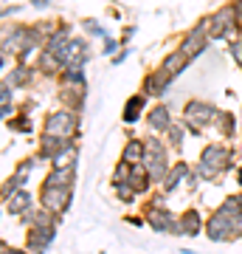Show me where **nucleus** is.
<instances>
[{
    "mask_svg": "<svg viewBox=\"0 0 242 254\" xmlns=\"http://www.w3.org/2000/svg\"><path fill=\"white\" fill-rule=\"evenodd\" d=\"M127 181H130V187H133V190L138 192V195H144V192L149 190L152 178H149V173L144 170V164H135V167H133V173H130V178H127Z\"/></svg>",
    "mask_w": 242,
    "mask_h": 254,
    "instance_id": "obj_25",
    "label": "nucleus"
},
{
    "mask_svg": "<svg viewBox=\"0 0 242 254\" xmlns=\"http://www.w3.org/2000/svg\"><path fill=\"white\" fill-rule=\"evenodd\" d=\"M231 155H234L231 147H225V144H208V147H203L200 161L223 173V170H228V167H231Z\"/></svg>",
    "mask_w": 242,
    "mask_h": 254,
    "instance_id": "obj_8",
    "label": "nucleus"
},
{
    "mask_svg": "<svg viewBox=\"0 0 242 254\" xmlns=\"http://www.w3.org/2000/svg\"><path fill=\"white\" fill-rule=\"evenodd\" d=\"M82 28H85V31H88L90 37H101V40H107V31H104V26H101L99 20L85 17V20H82Z\"/></svg>",
    "mask_w": 242,
    "mask_h": 254,
    "instance_id": "obj_29",
    "label": "nucleus"
},
{
    "mask_svg": "<svg viewBox=\"0 0 242 254\" xmlns=\"http://www.w3.org/2000/svg\"><path fill=\"white\" fill-rule=\"evenodd\" d=\"M203 229L206 226H203V218H200L197 209H186L178 218V235H183V237H194V235H200Z\"/></svg>",
    "mask_w": 242,
    "mask_h": 254,
    "instance_id": "obj_14",
    "label": "nucleus"
},
{
    "mask_svg": "<svg viewBox=\"0 0 242 254\" xmlns=\"http://www.w3.org/2000/svg\"><path fill=\"white\" fill-rule=\"evenodd\" d=\"M113 187H116L118 200H127V203H130V200H133L135 195H138V192H135L133 187H130V181H124V184H113Z\"/></svg>",
    "mask_w": 242,
    "mask_h": 254,
    "instance_id": "obj_32",
    "label": "nucleus"
},
{
    "mask_svg": "<svg viewBox=\"0 0 242 254\" xmlns=\"http://www.w3.org/2000/svg\"><path fill=\"white\" fill-rule=\"evenodd\" d=\"M189 63H192V60H189L186 54H183V51H169V54L163 57L161 60V65H158V68H161V71H166L172 76V79H178L180 73L186 71L189 68Z\"/></svg>",
    "mask_w": 242,
    "mask_h": 254,
    "instance_id": "obj_15",
    "label": "nucleus"
},
{
    "mask_svg": "<svg viewBox=\"0 0 242 254\" xmlns=\"http://www.w3.org/2000/svg\"><path fill=\"white\" fill-rule=\"evenodd\" d=\"M206 235H208V240H214V243H225V240H231L237 232H234L231 220H228L223 212L217 209L214 215L208 218V223H206Z\"/></svg>",
    "mask_w": 242,
    "mask_h": 254,
    "instance_id": "obj_9",
    "label": "nucleus"
},
{
    "mask_svg": "<svg viewBox=\"0 0 242 254\" xmlns=\"http://www.w3.org/2000/svg\"><path fill=\"white\" fill-rule=\"evenodd\" d=\"M73 203V190L68 187H48L43 184V190H40V206L48 209V212H54V215H62L68 212Z\"/></svg>",
    "mask_w": 242,
    "mask_h": 254,
    "instance_id": "obj_5",
    "label": "nucleus"
},
{
    "mask_svg": "<svg viewBox=\"0 0 242 254\" xmlns=\"http://www.w3.org/2000/svg\"><path fill=\"white\" fill-rule=\"evenodd\" d=\"M231 57L242 65V40H231Z\"/></svg>",
    "mask_w": 242,
    "mask_h": 254,
    "instance_id": "obj_34",
    "label": "nucleus"
},
{
    "mask_svg": "<svg viewBox=\"0 0 242 254\" xmlns=\"http://www.w3.org/2000/svg\"><path fill=\"white\" fill-rule=\"evenodd\" d=\"M17 11H20V6H11V9L6 6V9H3V17H9V14H17Z\"/></svg>",
    "mask_w": 242,
    "mask_h": 254,
    "instance_id": "obj_41",
    "label": "nucleus"
},
{
    "mask_svg": "<svg viewBox=\"0 0 242 254\" xmlns=\"http://www.w3.org/2000/svg\"><path fill=\"white\" fill-rule=\"evenodd\" d=\"M172 85V76L166 71H161V68H155V71H149L146 76H144L141 82V93H146L149 99H161L163 93L169 91Z\"/></svg>",
    "mask_w": 242,
    "mask_h": 254,
    "instance_id": "obj_7",
    "label": "nucleus"
},
{
    "mask_svg": "<svg viewBox=\"0 0 242 254\" xmlns=\"http://www.w3.org/2000/svg\"><path fill=\"white\" fill-rule=\"evenodd\" d=\"M234 11H237V17H240V23H242V0H234Z\"/></svg>",
    "mask_w": 242,
    "mask_h": 254,
    "instance_id": "obj_39",
    "label": "nucleus"
},
{
    "mask_svg": "<svg viewBox=\"0 0 242 254\" xmlns=\"http://www.w3.org/2000/svg\"><path fill=\"white\" fill-rule=\"evenodd\" d=\"M116 48H118V40H110V37H107V40H104V46H101V54H116Z\"/></svg>",
    "mask_w": 242,
    "mask_h": 254,
    "instance_id": "obj_35",
    "label": "nucleus"
},
{
    "mask_svg": "<svg viewBox=\"0 0 242 254\" xmlns=\"http://www.w3.org/2000/svg\"><path fill=\"white\" fill-rule=\"evenodd\" d=\"M189 173H192V170H189V164H186V161L172 164V167H169V173H166V178H163V184H161L163 192L169 195L172 190H178V184H180V181H186Z\"/></svg>",
    "mask_w": 242,
    "mask_h": 254,
    "instance_id": "obj_20",
    "label": "nucleus"
},
{
    "mask_svg": "<svg viewBox=\"0 0 242 254\" xmlns=\"http://www.w3.org/2000/svg\"><path fill=\"white\" fill-rule=\"evenodd\" d=\"M130 173H133V164H127L124 158L116 164V170H113V184H124L127 178H130Z\"/></svg>",
    "mask_w": 242,
    "mask_h": 254,
    "instance_id": "obj_31",
    "label": "nucleus"
},
{
    "mask_svg": "<svg viewBox=\"0 0 242 254\" xmlns=\"http://www.w3.org/2000/svg\"><path fill=\"white\" fill-rule=\"evenodd\" d=\"M234 34H240V17L234 11V3L217 9L211 17H208V37H228L234 40Z\"/></svg>",
    "mask_w": 242,
    "mask_h": 254,
    "instance_id": "obj_4",
    "label": "nucleus"
},
{
    "mask_svg": "<svg viewBox=\"0 0 242 254\" xmlns=\"http://www.w3.org/2000/svg\"><path fill=\"white\" fill-rule=\"evenodd\" d=\"M37 71L45 73V76H59V73L65 71V63L54 54V51L43 48V51H40V60H37Z\"/></svg>",
    "mask_w": 242,
    "mask_h": 254,
    "instance_id": "obj_17",
    "label": "nucleus"
},
{
    "mask_svg": "<svg viewBox=\"0 0 242 254\" xmlns=\"http://www.w3.org/2000/svg\"><path fill=\"white\" fill-rule=\"evenodd\" d=\"M234 198H237V203H240V206H242V192H240V195H234Z\"/></svg>",
    "mask_w": 242,
    "mask_h": 254,
    "instance_id": "obj_42",
    "label": "nucleus"
},
{
    "mask_svg": "<svg viewBox=\"0 0 242 254\" xmlns=\"http://www.w3.org/2000/svg\"><path fill=\"white\" fill-rule=\"evenodd\" d=\"M217 127H220V133H223V136H237V119H234V113L231 110H220V113H217V122H214Z\"/></svg>",
    "mask_w": 242,
    "mask_h": 254,
    "instance_id": "obj_26",
    "label": "nucleus"
},
{
    "mask_svg": "<svg viewBox=\"0 0 242 254\" xmlns=\"http://www.w3.org/2000/svg\"><path fill=\"white\" fill-rule=\"evenodd\" d=\"M186 133H189L186 125H172L169 133H166V144H169L172 150H180V147H183V138H186Z\"/></svg>",
    "mask_w": 242,
    "mask_h": 254,
    "instance_id": "obj_27",
    "label": "nucleus"
},
{
    "mask_svg": "<svg viewBox=\"0 0 242 254\" xmlns=\"http://www.w3.org/2000/svg\"><path fill=\"white\" fill-rule=\"evenodd\" d=\"M31 6H34V9H48L51 0H31Z\"/></svg>",
    "mask_w": 242,
    "mask_h": 254,
    "instance_id": "obj_38",
    "label": "nucleus"
},
{
    "mask_svg": "<svg viewBox=\"0 0 242 254\" xmlns=\"http://www.w3.org/2000/svg\"><path fill=\"white\" fill-rule=\"evenodd\" d=\"M208 17L206 20H200L194 28H189L186 34H183V40H180V48L178 51H183V54L189 57V60H197L203 51H206V46H208Z\"/></svg>",
    "mask_w": 242,
    "mask_h": 254,
    "instance_id": "obj_6",
    "label": "nucleus"
},
{
    "mask_svg": "<svg viewBox=\"0 0 242 254\" xmlns=\"http://www.w3.org/2000/svg\"><path fill=\"white\" fill-rule=\"evenodd\" d=\"M20 190H23V187H20V181L14 178V175H11V178H6V181H3V195H0V198H3V203H9V200L14 198Z\"/></svg>",
    "mask_w": 242,
    "mask_h": 254,
    "instance_id": "obj_30",
    "label": "nucleus"
},
{
    "mask_svg": "<svg viewBox=\"0 0 242 254\" xmlns=\"http://www.w3.org/2000/svg\"><path fill=\"white\" fill-rule=\"evenodd\" d=\"M43 133H51V136L73 141V138L79 136V113L71 108H59L54 113H48L45 125H43Z\"/></svg>",
    "mask_w": 242,
    "mask_h": 254,
    "instance_id": "obj_2",
    "label": "nucleus"
},
{
    "mask_svg": "<svg viewBox=\"0 0 242 254\" xmlns=\"http://www.w3.org/2000/svg\"><path fill=\"white\" fill-rule=\"evenodd\" d=\"M51 167L54 170H76L79 167V147H76V141H71V144L65 147L62 153L51 161Z\"/></svg>",
    "mask_w": 242,
    "mask_h": 254,
    "instance_id": "obj_21",
    "label": "nucleus"
},
{
    "mask_svg": "<svg viewBox=\"0 0 242 254\" xmlns=\"http://www.w3.org/2000/svg\"><path fill=\"white\" fill-rule=\"evenodd\" d=\"M146 223H149L155 232H172V235H178V218H175L166 206H149L146 209Z\"/></svg>",
    "mask_w": 242,
    "mask_h": 254,
    "instance_id": "obj_10",
    "label": "nucleus"
},
{
    "mask_svg": "<svg viewBox=\"0 0 242 254\" xmlns=\"http://www.w3.org/2000/svg\"><path fill=\"white\" fill-rule=\"evenodd\" d=\"M48 187H68V190H73V184H76V170H54L51 167V173L45 175V181Z\"/></svg>",
    "mask_w": 242,
    "mask_h": 254,
    "instance_id": "obj_24",
    "label": "nucleus"
},
{
    "mask_svg": "<svg viewBox=\"0 0 242 254\" xmlns=\"http://www.w3.org/2000/svg\"><path fill=\"white\" fill-rule=\"evenodd\" d=\"M6 125H9L11 130H17V133H31V130H34V127H31V119H28V113H20V116L14 113Z\"/></svg>",
    "mask_w": 242,
    "mask_h": 254,
    "instance_id": "obj_28",
    "label": "nucleus"
},
{
    "mask_svg": "<svg viewBox=\"0 0 242 254\" xmlns=\"http://www.w3.org/2000/svg\"><path fill=\"white\" fill-rule=\"evenodd\" d=\"M217 113H220V110H217L211 102H206V99H189L186 108H183V119H186L189 133H192V136H197L206 125L217 122Z\"/></svg>",
    "mask_w": 242,
    "mask_h": 254,
    "instance_id": "obj_3",
    "label": "nucleus"
},
{
    "mask_svg": "<svg viewBox=\"0 0 242 254\" xmlns=\"http://www.w3.org/2000/svg\"><path fill=\"white\" fill-rule=\"evenodd\" d=\"M71 144L68 138H59V136H51V133H40V161H54L56 155L62 153L65 147Z\"/></svg>",
    "mask_w": 242,
    "mask_h": 254,
    "instance_id": "obj_13",
    "label": "nucleus"
},
{
    "mask_svg": "<svg viewBox=\"0 0 242 254\" xmlns=\"http://www.w3.org/2000/svg\"><path fill=\"white\" fill-rule=\"evenodd\" d=\"M146 93H133L130 99H127L124 105V113H121V119H124V125H135L138 119H141V110L146 108Z\"/></svg>",
    "mask_w": 242,
    "mask_h": 254,
    "instance_id": "obj_19",
    "label": "nucleus"
},
{
    "mask_svg": "<svg viewBox=\"0 0 242 254\" xmlns=\"http://www.w3.org/2000/svg\"><path fill=\"white\" fill-rule=\"evenodd\" d=\"M197 175L203 178V181H217V175H220V170H214V167H208V164H203V161H197Z\"/></svg>",
    "mask_w": 242,
    "mask_h": 254,
    "instance_id": "obj_33",
    "label": "nucleus"
},
{
    "mask_svg": "<svg viewBox=\"0 0 242 254\" xmlns=\"http://www.w3.org/2000/svg\"><path fill=\"white\" fill-rule=\"evenodd\" d=\"M0 254H31V252H28V249H11L9 243H3L0 246Z\"/></svg>",
    "mask_w": 242,
    "mask_h": 254,
    "instance_id": "obj_36",
    "label": "nucleus"
},
{
    "mask_svg": "<svg viewBox=\"0 0 242 254\" xmlns=\"http://www.w3.org/2000/svg\"><path fill=\"white\" fill-rule=\"evenodd\" d=\"M144 155H146V144H144V138H130V141L124 144L121 158L135 167V164H144Z\"/></svg>",
    "mask_w": 242,
    "mask_h": 254,
    "instance_id": "obj_23",
    "label": "nucleus"
},
{
    "mask_svg": "<svg viewBox=\"0 0 242 254\" xmlns=\"http://www.w3.org/2000/svg\"><path fill=\"white\" fill-rule=\"evenodd\" d=\"M31 209H34V195L28 190H20L17 195L6 203V212H9L11 218H26Z\"/></svg>",
    "mask_w": 242,
    "mask_h": 254,
    "instance_id": "obj_16",
    "label": "nucleus"
},
{
    "mask_svg": "<svg viewBox=\"0 0 242 254\" xmlns=\"http://www.w3.org/2000/svg\"><path fill=\"white\" fill-rule=\"evenodd\" d=\"M124 60H127V48H124V51H121V54H116V60H113V65H121V63H124Z\"/></svg>",
    "mask_w": 242,
    "mask_h": 254,
    "instance_id": "obj_40",
    "label": "nucleus"
},
{
    "mask_svg": "<svg viewBox=\"0 0 242 254\" xmlns=\"http://www.w3.org/2000/svg\"><path fill=\"white\" fill-rule=\"evenodd\" d=\"M54 240H56V226H51V229H28L26 249L31 254H45L48 249H51Z\"/></svg>",
    "mask_w": 242,
    "mask_h": 254,
    "instance_id": "obj_12",
    "label": "nucleus"
},
{
    "mask_svg": "<svg viewBox=\"0 0 242 254\" xmlns=\"http://www.w3.org/2000/svg\"><path fill=\"white\" fill-rule=\"evenodd\" d=\"M186 184H189V190H197V184H200V175H197V170H192V173H189Z\"/></svg>",
    "mask_w": 242,
    "mask_h": 254,
    "instance_id": "obj_37",
    "label": "nucleus"
},
{
    "mask_svg": "<svg viewBox=\"0 0 242 254\" xmlns=\"http://www.w3.org/2000/svg\"><path fill=\"white\" fill-rule=\"evenodd\" d=\"M237 181H240V187H242V170H240V178H237Z\"/></svg>",
    "mask_w": 242,
    "mask_h": 254,
    "instance_id": "obj_43",
    "label": "nucleus"
},
{
    "mask_svg": "<svg viewBox=\"0 0 242 254\" xmlns=\"http://www.w3.org/2000/svg\"><path fill=\"white\" fill-rule=\"evenodd\" d=\"M144 144H146L144 170L149 173L152 184H163V178H166V173H169V155H166L169 144H166V141H161V138H158V133L146 136V138H144Z\"/></svg>",
    "mask_w": 242,
    "mask_h": 254,
    "instance_id": "obj_1",
    "label": "nucleus"
},
{
    "mask_svg": "<svg viewBox=\"0 0 242 254\" xmlns=\"http://www.w3.org/2000/svg\"><path fill=\"white\" fill-rule=\"evenodd\" d=\"M172 125H175V122H172L169 105H152V108L146 110V127H149L152 133H158V136L163 133V136H166Z\"/></svg>",
    "mask_w": 242,
    "mask_h": 254,
    "instance_id": "obj_11",
    "label": "nucleus"
},
{
    "mask_svg": "<svg viewBox=\"0 0 242 254\" xmlns=\"http://www.w3.org/2000/svg\"><path fill=\"white\" fill-rule=\"evenodd\" d=\"M6 82H11L14 88H28L31 82H34V68L28 63H17V65H11V71L3 76Z\"/></svg>",
    "mask_w": 242,
    "mask_h": 254,
    "instance_id": "obj_18",
    "label": "nucleus"
},
{
    "mask_svg": "<svg viewBox=\"0 0 242 254\" xmlns=\"http://www.w3.org/2000/svg\"><path fill=\"white\" fill-rule=\"evenodd\" d=\"M14 113H17V110H14V85L3 79L0 82V116L9 122Z\"/></svg>",
    "mask_w": 242,
    "mask_h": 254,
    "instance_id": "obj_22",
    "label": "nucleus"
}]
</instances>
